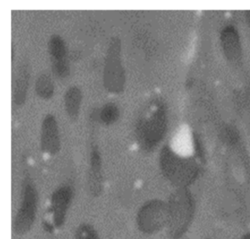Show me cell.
<instances>
[{
    "mask_svg": "<svg viewBox=\"0 0 250 239\" xmlns=\"http://www.w3.org/2000/svg\"><path fill=\"white\" fill-rule=\"evenodd\" d=\"M30 78L28 64L26 63H21L17 67L13 82V99L17 105H22L25 102Z\"/></svg>",
    "mask_w": 250,
    "mask_h": 239,
    "instance_id": "10",
    "label": "cell"
},
{
    "mask_svg": "<svg viewBox=\"0 0 250 239\" xmlns=\"http://www.w3.org/2000/svg\"><path fill=\"white\" fill-rule=\"evenodd\" d=\"M125 84V72L121 60V41L118 37L111 39L105 59L104 85L111 93H121Z\"/></svg>",
    "mask_w": 250,
    "mask_h": 239,
    "instance_id": "3",
    "label": "cell"
},
{
    "mask_svg": "<svg viewBox=\"0 0 250 239\" xmlns=\"http://www.w3.org/2000/svg\"><path fill=\"white\" fill-rule=\"evenodd\" d=\"M99 117L101 122L106 126L114 124L119 119V108L114 103H108L99 111Z\"/></svg>",
    "mask_w": 250,
    "mask_h": 239,
    "instance_id": "14",
    "label": "cell"
},
{
    "mask_svg": "<svg viewBox=\"0 0 250 239\" xmlns=\"http://www.w3.org/2000/svg\"><path fill=\"white\" fill-rule=\"evenodd\" d=\"M192 140L188 130L187 129L180 130L173 139L174 152L181 155H188L192 152Z\"/></svg>",
    "mask_w": 250,
    "mask_h": 239,
    "instance_id": "12",
    "label": "cell"
},
{
    "mask_svg": "<svg viewBox=\"0 0 250 239\" xmlns=\"http://www.w3.org/2000/svg\"><path fill=\"white\" fill-rule=\"evenodd\" d=\"M49 54L52 60V70L59 78H65L69 74L68 50L64 40L60 35H53L49 41Z\"/></svg>",
    "mask_w": 250,
    "mask_h": 239,
    "instance_id": "9",
    "label": "cell"
},
{
    "mask_svg": "<svg viewBox=\"0 0 250 239\" xmlns=\"http://www.w3.org/2000/svg\"><path fill=\"white\" fill-rule=\"evenodd\" d=\"M76 239H100L99 233L91 224L83 223L75 231Z\"/></svg>",
    "mask_w": 250,
    "mask_h": 239,
    "instance_id": "15",
    "label": "cell"
},
{
    "mask_svg": "<svg viewBox=\"0 0 250 239\" xmlns=\"http://www.w3.org/2000/svg\"><path fill=\"white\" fill-rule=\"evenodd\" d=\"M168 205L160 199H150L139 208L136 223L139 230L145 234L158 233L167 226Z\"/></svg>",
    "mask_w": 250,
    "mask_h": 239,
    "instance_id": "4",
    "label": "cell"
},
{
    "mask_svg": "<svg viewBox=\"0 0 250 239\" xmlns=\"http://www.w3.org/2000/svg\"><path fill=\"white\" fill-rule=\"evenodd\" d=\"M82 101L83 94L80 88L77 86L70 87L64 95V105L68 117L72 121L78 120Z\"/></svg>",
    "mask_w": 250,
    "mask_h": 239,
    "instance_id": "11",
    "label": "cell"
},
{
    "mask_svg": "<svg viewBox=\"0 0 250 239\" xmlns=\"http://www.w3.org/2000/svg\"><path fill=\"white\" fill-rule=\"evenodd\" d=\"M75 195L74 187L71 184H63L57 188L50 197L49 213L55 228L63 225L68 210Z\"/></svg>",
    "mask_w": 250,
    "mask_h": 239,
    "instance_id": "5",
    "label": "cell"
},
{
    "mask_svg": "<svg viewBox=\"0 0 250 239\" xmlns=\"http://www.w3.org/2000/svg\"><path fill=\"white\" fill-rule=\"evenodd\" d=\"M36 93L43 99H50L55 92V85L50 75L42 73L39 76L36 82Z\"/></svg>",
    "mask_w": 250,
    "mask_h": 239,
    "instance_id": "13",
    "label": "cell"
},
{
    "mask_svg": "<svg viewBox=\"0 0 250 239\" xmlns=\"http://www.w3.org/2000/svg\"><path fill=\"white\" fill-rule=\"evenodd\" d=\"M41 148L44 153L52 156L61 151V139L56 117L52 114L45 116L41 129Z\"/></svg>",
    "mask_w": 250,
    "mask_h": 239,
    "instance_id": "8",
    "label": "cell"
},
{
    "mask_svg": "<svg viewBox=\"0 0 250 239\" xmlns=\"http://www.w3.org/2000/svg\"><path fill=\"white\" fill-rule=\"evenodd\" d=\"M165 130V117L160 110L148 109L137 119L135 136L144 151H150L159 142Z\"/></svg>",
    "mask_w": 250,
    "mask_h": 239,
    "instance_id": "2",
    "label": "cell"
},
{
    "mask_svg": "<svg viewBox=\"0 0 250 239\" xmlns=\"http://www.w3.org/2000/svg\"><path fill=\"white\" fill-rule=\"evenodd\" d=\"M39 204L37 187L27 174L21 183L20 205L13 221V230L16 234L22 236L31 230L37 217Z\"/></svg>",
    "mask_w": 250,
    "mask_h": 239,
    "instance_id": "1",
    "label": "cell"
},
{
    "mask_svg": "<svg viewBox=\"0 0 250 239\" xmlns=\"http://www.w3.org/2000/svg\"><path fill=\"white\" fill-rule=\"evenodd\" d=\"M90 165L87 173L86 186L87 192L93 197H99L104 189L102 160L99 147L92 142L90 152Z\"/></svg>",
    "mask_w": 250,
    "mask_h": 239,
    "instance_id": "7",
    "label": "cell"
},
{
    "mask_svg": "<svg viewBox=\"0 0 250 239\" xmlns=\"http://www.w3.org/2000/svg\"><path fill=\"white\" fill-rule=\"evenodd\" d=\"M168 205L167 226L172 236H178L188 225L192 214L191 201L182 197H173Z\"/></svg>",
    "mask_w": 250,
    "mask_h": 239,
    "instance_id": "6",
    "label": "cell"
}]
</instances>
